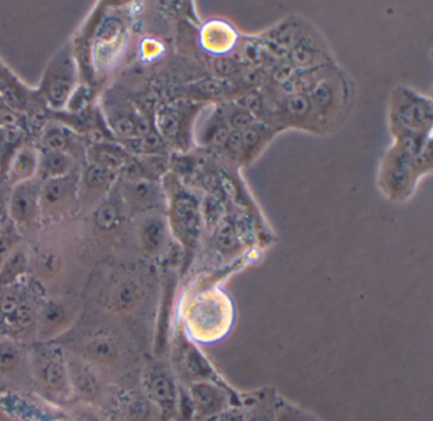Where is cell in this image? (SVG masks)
Masks as SVG:
<instances>
[{"mask_svg": "<svg viewBox=\"0 0 433 421\" xmlns=\"http://www.w3.org/2000/svg\"><path fill=\"white\" fill-rule=\"evenodd\" d=\"M231 154L238 155L243 151V137H241V131H231L229 133L228 140L224 145Z\"/></svg>", "mask_w": 433, "mask_h": 421, "instance_id": "f35d334b", "label": "cell"}, {"mask_svg": "<svg viewBox=\"0 0 433 421\" xmlns=\"http://www.w3.org/2000/svg\"><path fill=\"white\" fill-rule=\"evenodd\" d=\"M172 223L183 244L193 247L201 232V213L196 199L187 194L175 197L172 205Z\"/></svg>", "mask_w": 433, "mask_h": 421, "instance_id": "5b68a950", "label": "cell"}, {"mask_svg": "<svg viewBox=\"0 0 433 421\" xmlns=\"http://www.w3.org/2000/svg\"><path fill=\"white\" fill-rule=\"evenodd\" d=\"M225 120H228V126L231 127L233 131H243L254 125V117L252 113L243 107H235L234 109H231L230 113L225 117Z\"/></svg>", "mask_w": 433, "mask_h": 421, "instance_id": "ffe728a7", "label": "cell"}, {"mask_svg": "<svg viewBox=\"0 0 433 421\" xmlns=\"http://www.w3.org/2000/svg\"><path fill=\"white\" fill-rule=\"evenodd\" d=\"M154 197H155L154 187L146 181H136L130 188V198L140 205L149 203Z\"/></svg>", "mask_w": 433, "mask_h": 421, "instance_id": "d4e9b609", "label": "cell"}, {"mask_svg": "<svg viewBox=\"0 0 433 421\" xmlns=\"http://www.w3.org/2000/svg\"><path fill=\"white\" fill-rule=\"evenodd\" d=\"M204 421H246V406H233Z\"/></svg>", "mask_w": 433, "mask_h": 421, "instance_id": "4dcf8cb0", "label": "cell"}, {"mask_svg": "<svg viewBox=\"0 0 433 421\" xmlns=\"http://www.w3.org/2000/svg\"><path fill=\"white\" fill-rule=\"evenodd\" d=\"M410 169L395 168L388 175V186L394 192H400L407 187L410 178Z\"/></svg>", "mask_w": 433, "mask_h": 421, "instance_id": "83f0119b", "label": "cell"}, {"mask_svg": "<svg viewBox=\"0 0 433 421\" xmlns=\"http://www.w3.org/2000/svg\"><path fill=\"white\" fill-rule=\"evenodd\" d=\"M18 361V348L11 342H0V372L12 371Z\"/></svg>", "mask_w": 433, "mask_h": 421, "instance_id": "d6986e66", "label": "cell"}, {"mask_svg": "<svg viewBox=\"0 0 433 421\" xmlns=\"http://www.w3.org/2000/svg\"><path fill=\"white\" fill-rule=\"evenodd\" d=\"M310 102L312 106L319 109H325L329 107L331 102V91L329 85L325 83H319L315 85L313 91L310 93Z\"/></svg>", "mask_w": 433, "mask_h": 421, "instance_id": "4316f807", "label": "cell"}, {"mask_svg": "<svg viewBox=\"0 0 433 421\" xmlns=\"http://www.w3.org/2000/svg\"><path fill=\"white\" fill-rule=\"evenodd\" d=\"M291 57H292V61H294V64L295 65H300V67H307L309 65L314 59V55L310 50H307V47H304V46H297V47L294 48V51H292V54H291Z\"/></svg>", "mask_w": 433, "mask_h": 421, "instance_id": "8d00e7d4", "label": "cell"}, {"mask_svg": "<svg viewBox=\"0 0 433 421\" xmlns=\"http://www.w3.org/2000/svg\"><path fill=\"white\" fill-rule=\"evenodd\" d=\"M397 118L402 126L412 131L429 126L432 120L431 102L415 94L404 96L398 107Z\"/></svg>", "mask_w": 433, "mask_h": 421, "instance_id": "8992f818", "label": "cell"}, {"mask_svg": "<svg viewBox=\"0 0 433 421\" xmlns=\"http://www.w3.org/2000/svg\"><path fill=\"white\" fill-rule=\"evenodd\" d=\"M294 74H295V67L292 64H283L277 67L276 72H275V79L285 84L292 79Z\"/></svg>", "mask_w": 433, "mask_h": 421, "instance_id": "60d3db41", "label": "cell"}, {"mask_svg": "<svg viewBox=\"0 0 433 421\" xmlns=\"http://www.w3.org/2000/svg\"><path fill=\"white\" fill-rule=\"evenodd\" d=\"M72 383L80 396L85 398H94L98 392V383L93 374L87 371H80L74 376Z\"/></svg>", "mask_w": 433, "mask_h": 421, "instance_id": "e0dca14e", "label": "cell"}, {"mask_svg": "<svg viewBox=\"0 0 433 421\" xmlns=\"http://www.w3.org/2000/svg\"><path fill=\"white\" fill-rule=\"evenodd\" d=\"M67 145V139L60 133H53L45 139V146L50 152H61Z\"/></svg>", "mask_w": 433, "mask_h": 421, "instance_id": "d590c367", "label": "cell"}, {"mask_svg": "<svg viewBox=\"0 0 433 421\" xmlns=\"http://www.w3.org/2000/svg\"><path fill=\"white\" fill-rule=\"evenodd\" d=\"M94 221L97 226L102 230H112L119 225L120 221V215L117 207L111 203L102 205L97 210L94 215Z\"/></svg>", "mask_w": 433, "mask_h": 421, "instance_id": "ac0fdd59", "label": "cell"}, {"mask_svg": "<svg viewBox=\"0 0 433 421\" xmlns=\"http://www.w3.org/2000/svg\"><path fill=\"white\" fill-rule=\"evenodd\" d=\"M21 302L17 296L6 295L3 297V300L0 302V311L6 316L9 318L17 308H18Z\"/></svg>", "mask_w": 433, "mask_h": 421, "instance_id": "ab89813d", "label": "cell"}, {"mask_svg": "<svg viewBox=\"0 0 433 421\" xmlns=\"http://www.w3.org/2000/svg\"><path fill=\"white\" fill-rule=\"evenodd\" d=\"M114 130L121 136H131L135 133V123L128 118H120L114 122Z\"/></svg>", "mask_w": 433, "mask_h": 421, "instance_id": "b9f144b4", "label": "cell"}, {"mask_svg": "<svg viewBox=\"0 0 433 421\" xmlns=\"http://www.w3.org/2000/svg\"><path fill=\"white\" fill-rule=\"evenodd\" d=\"M187 337L193 343L212 344L223 340L234 325L235 310L228 296L220 291L193 295L182 310Z\"/></svg>", "mask_w": 433, "mask_h": 421, "instance_id": "6da1fadb", "label": "cell"}, {"mask_svg": "<svg viewBox=\"0 0 433 421\" xmlns=\"http://www.w3.org/2000/svg\"><path fill=\"white\" fill-rule=\"evenodd\" d=\"M67 181L62 176L51 178L43 186L40 193V202L43 208H53L55 206L60 205L62 199L67 197Z\"/></svg>", "mask_w": 433, "mask_h": 421, "instance_id": "7c38bea8", "label": "cell"}, {"mask_svg": "<svg viewBox=\"0 0 433 421\" xmlns=\"http://www.w3.org/2000/svg\"><path fill=\"white\" fill-rule=\"evenodd\" d=\"M163 146V141L155 133H148L141 137L138 141V147L140 150L145 152H151V151H157Z\"/></svg>", "mask_w": 433, "mask_h": 421, "instance_id": "836d02e7", "label": "cell"}, {"mask_svg": "<svg viewBox=\"0 0 433 421\" xmlns=\"http://www.w3.org/2000/svg\"><path fill=\"white\" fill-rule=\"evenodd\" d=\"M62 318H64V311L61 310L60 307L50 305V306L46 307L43 310V325L48 327V329L59 325L61 321H62Z\"/></svg>", "mask_w": 433, "mask_h": 421, "instance_id": "1f68e13d", "label": "cell"}, {"mask_svg": "<svg viewBox=\"0 0 433 421\" xmlns=\"http://www.w3.org/2000/svg\"><path fill=\"white\" fill-rule=\"evenodd\" d=\"M1 225H3V213H0V229H1Z\"/></svg>", "mask_w": 433, "mask_h": 421, "instance_id": "f6af8a7d", "label": "cell"}, {"mask_svg": "<svg viewBox=\"0 0 433 421\" xmlns=\"http://www.w3.org/2000/svg\"><path fill=\"white\" fill-rule=\"evenodd\" d=\"M38 191L36 184L23 183L16 188L11 198V215L18 223H27L35 216L38 203Z\"/></svg>", "mask_w": 433, "mask_h": 421, "instance_id": "ba28073f", "label": "cell"}, {"mask_svg": "<svg viewBox=\"0 0 433 421\" xmlns=\"http://www.w3.org/2000/svg\"><path fill=\"white\" fill-rule=\"evenodd\" d=\"M38 271L43 276H53L60 268V260L54 253H45L38 259Z\"/></svg>", "mask_w": 433, "mask_h": 421, "instance_id": "f546056e", "label": "cell"}, {"mask_svg": "<svg viewBox=\"0 0 433 421\" xmlns=\"http://www.w3.org/2000/svg\"><path fill=\"white\" fill-rule=\"evenodd\" d=\"M124 411L128 421H146L150 416V400L145 396L133 395V398L127 400Z\"/></svg>", "mask_w": 433, "mask_h": 421, "instance_id": "5bb4252c", "label": "cell"}, {"mask_svg": "<svg viewBox=\"0 0 433 421\" xmlns=\"http://www.w3.org/2000/svg\"><path fill=\"white\" fill-rule=\"evenodd\" d=\"M69 167H70V160L62 152H48L43 162L45 172L53 178L62 176L67 173Z\"/></svg>", "mask_w": 433, "mask_h": 421, "instance_id": "2e32d148", "label": "cell"}, {"mask_svg": "<svg viewBox=\"0 0 433 421\" xmlns=\"http://www.w3.org/2000/svg\"><path fill=\"white\" fill-rule=\"evenodd\" d=\"M98 162L103 168L112 170L114 168H119L121 165L120 157H117L114 152L109 150H102L98 152Z\"/></svg>", "mask_w": 433, "mask_h": 421, "instance_id": "74e56055", "label": "cell"}, {"mask_svg": "<svg viewBox=\"0 0 433 421\" xmlns=\"http://www.w3.org/2000/svg\"><path fill=\"white\" fill-rule=\"evenodd\" d=\"M243 108L247 109L248 112H254V111H257L259 109V106H261V99H259V96L257 94H248L247 96H244V99H243Z\"/></svg>", "mask_w": 433, "mask_h": 421, "instance_id": "ee69618b", "label": "cell"}, {"mask_svg": "<svg viewBox=\"0 0 433 421\" xmlns=\"http://www.w3.org/2000/svg\"><path fill=\"white\" fill-rule=\"evenodd\" d=\"M214 67L217 70V74L223 75V77H231L235 72H238V64L233 59L229 57H219L215 60Z\"/></svg>", "mask_w": 433, "mask_h": 421, "instance_id": "d6a6232c", "label": "cell"}, {"mask_svg": "<svg viewBox=\"0 0 433 421\" xmlns=\"http://www.w3.org/2000/svg\"><path fill=\"white\" fill-rule=\"evenodd\" d=\"M140 300V289L133 282H125L121 284L112 297V305L121 313H127L133 310Z\"/></svg>", "mask_w": 433, "mask_h": 421, "instance_id": "4fadbf2b", "label": "cell"}, {"mask_svg": "<svg viewBox=\"0 0 433 421\" xmlns=\"http://www.w3.org/2000/svg\"><path fill=\"white\" fill-rule=\"evenodd\" d=\"M159 127L164 136L167 137H175L177 133L180 131V120L178 115L173 111H165L159 117Z\"/></svg>", "mask_w": 433, "mask_h": 421, "instance_id": "f1b7e54d", "label": "cell"}, {"mask_svg": "<svg viewBox=\"0 0 433 421\" xmlns=\"http://www.w3.org/2000/svg\"><path fill=\"white\" fill-rule=\"evenodd\" d=\"M145 391L165 419H175L180 385L168 368L151 367L145 377Z\"/></svg>", "mask_w": 433, "mask_h": 421, "instance_id": "277c9868", "label": "cell"}, {"mask_svg": "<svg viewBox=\"0 0 433 421\" xmlns=\"http://www.w3.org/2000/svg\"><path fill=\"white\" fill-rule=\"evenodd\" d=\"M273 421H323L312 411L291 403L287 398L276 393Z\"/></svg>", "mask_w": 433, "mask_h": 421, "instance_id": "30bf717a", "label": "cell"}, {"mask_svg": "<svg viewBox=\"0 0 433 421\" xmlns=\"http://www.w3.org/2000/svg\"><path fill=\"white\" fill-rule=\"evenodd\" d=\"M220 117H217L215 122L211 125V128L207 130V135H206L209 144L212 145V146H217V147L225 145L226 140H228L229 133H230L228 123L225 122V117H223V118H220Z\"/></svg>", "mask_w": 433, "mask_h": 421, "instance_id": "7402d4cb", "label": "cell"}, {"mask_svg": "<svg viewBox=\"0 0 433 421\" xmlns=\"http://www.w3.org/2000/svg\"><path fill=\"white\" fill-rule=\"evenodd\" d=\"M241 137H243V150H251L256 145L258 144L261 140V133L256 126L248 127L246 130L241 131Z\"/></svg>", "mask_w": 433, "mask_h": 421, "instance_id": "e575fe53", "label": "cell"}, {"mask_svg": "<svg viewBox=\"0 0 433 421\" xmlns=\"http://www.w3.org/2000/svg\"><path fill=\"white\" fill-rule=\"evenodd\" d=\"M178 374L182 385H191L194 382H214L217 385L231 387L220 372L211 363L196 343L186 337L178 350Z\"/></svg>", "mask_w": 433, "mask_h": 421, "instance_id": "3957f363", "label": "cell"}, {"mask_svg": "<svg viewBox=\"0 0 433 421\" xmlns=\"http://www.w3.org/2000/svg\"><path fill=\"white\" fill-rule=\"evenodd\" d=\"M36 372L40 381L51 391L61 392L67 388V371L60 357L53 350H43L36 358Z\"/></svg>", "mask_w": 433, "mask_h": 421, "instance_id": "52a82bcc", "label": "cell"}, {"mask_svg": "<svg viewBox=\"0 0 433 421\" xmlns=\"http://www.w3.org/2000/svg\"><path fill=\"white\" fill-rule=\"evenodd\" d=\"M217 245L223 253H231L238 249L239 245V237L236 235V229L233 223L223 221L217 228L215 234Z\"/></svg>", "mask_w": 433, "mask_h": 421, "instance_id": "9a60e30c", "label": "cell"}, {"mask_svg": "<svg viewBox=\"0 0 433 421\" xmlns=\"http://www.w3.org/2000/svg\"><path fill=\"white\" fill-rule=\"evenodd\" d=\"M35 167H36L35 155L31 151H21L14 160L13 170L21 178H26L33 173Z\"/></svg>", "mask_w": 433, "mask_h": 421, "instance_id": "cb8c5ba5", "label": "cell"}, {"mask_svg": "<svg viewBox=\"0 0 433 421\" xmlns=\"http://www.w3.org/2000/svg\"><path fill=\"white\" fill-rule=\"evenodd\" d=\"M141 241L148 253L158 254L162 252L167 242V226L162 218L150 217L141 228Z\"/></svg>", "mask_w": 433, "mask_h": 421, "instance_id": "9c48e42d", "label": "cell"}, {"mask_svg": "<svg viewBox=\"0 0 433 421\" xmlns=\"http://www.w3.org/2000/svg\"><path fill=\"white\" fill-rule=\"evenodd\" d=\"M85 354L99 364H111L119 357V348L109 337H96L85 345Z\"/></svg>", "mask_w": 433, "mask_h": 421, "instance_id": "8fae6325", "label": "cell"}, {"mask_svg": "<svg viewBox=\"0 0 433 421\" xmlns=\"http://www.w3.org/2000/svg\"><path fill=\"white\" fill-rule=\"evenodd\" d=\"M193 408V421H204L233 406H246L251 393L214 382H194L187 385Z\"/></svg>", "mask_w": 433, "mask_h": 421, "instance_id": "7a4b0ae2", "label": "cell"}, {"mask_svg": "<svg viewBox=\"0 0 433 421\" xmlns=\"http://www.w3.org/2000/svg\"><path fill=\"white\" fill-rule=\"evenodd\" d=\"M286 111L290 116L295 117V118H301L310 112L312 109V102L307 96L304 94H292L286 99Z\"/></svg>", "mask_w": 433, "mask_h": 421, "instance_id": "44dd1931", "label": "cell"}, {"mask_svg": "<svg viewBox=\"0 0 433 421\" xmlns=\"http://www.w3.org/2000/svg\"><path fill=\"white\" fill-rule=\"evenodd\" d=\"M199 91L205 93L207 96H219L223 93V85L219 84L217 82H205L199 85Z\"/></svg>", "mask_w": 433, "mask_h": 421, "instance_id": "7bdbcfd3", "label": "cell"}, {"mask_svg": "<svg viewBox=\"0 0 433 421\" xmlns=\"http://www.w3.org/2000/svg\"><path fill=\"white\" fill-rule=\"evenodd\" d=\"M72 89V83L67 79H55L54 82L48 86V98L51 103L59 107L65 102L69 93Z\"/></svg>", "mask_w": 433, "mask_h": 421, "instance_id": "603a6c76", "label": "cell"}, {"mask_svg": "<svg viewBox=\"0 0 433 421\" xmlns=\"http://www.w3.org/2000/svg\"><path fill=\"white\" fill-rule=\"evenodd\" d=\"M112 178V172L109 169L103 168L101 165H93L88 169L85 174V181L89 187L98 188L106 186Z\"/></svg>", "mask_w": 433, "mask_h": 421, "instance_id": "484cf974", "label": "cell"}]
</instances>
